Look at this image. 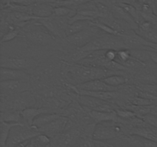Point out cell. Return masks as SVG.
Returning a JSON list of instances; mask_svg holds the SVG:
<instances>
[{"label": "cell", "instance_id": "obj_1", "mask_svg": "<svg viewBox=\"0 0 157 147\" xmlns=\"http://www.w3.org/2000/svg\"><path fill=\"white\" fill-rule=\"evenodd\" d=\"M63 69L64 74L69 80H71L75 85L84 84L93 80L103 79L107 76V72L104 68L98 66H86L64 63Z\"/></svg>", "mask_w": 157, "mask_h": 147}, {"label": "cell", "instance_id": "obj_2", "mask_svg": "<svg viewBox=\"0 0 157 147\" xmlns=\"http://www.w3.org/2000/svg\"><path fill=\"white\" fill-rule=\"evenodd\" d=\"M36 103V98L31 90L12 96H2L1 112L6 110H15L21 112L29 107H35Z\"/></svg>", "mask_w": 157, "mask_h": 147}, {"label": "cell", "instance_id": "obj_3", "mask_svg": "<svg viewBox=\"0 0 157 147\" xmlns=\"http://www.w3.org/2000/svg\"><path fill=\"white\" fill-rule=\"evenodd\" d=\"M40 133H41L38 131V129L26 124H19L15 126L12 129L9 133L6 147H12L21 142L32 140Z\"/></svg>", "mask_w": 157, "mask_h": 147}, {"label": "cell", "instance_id": "obj_4", "mask_svg": "<svg viewBox=\"0 0 157 147\" xmlns=\"http://www.w3.org/2000/svg\"><path fill=\"white\" fill-rule=\"evenodd\" d=\"M127 49H143L147 51H156L157 44L152 43L137 34L135 30H127L119 34Z\"/></svg>", "mask_w": 157, "mask_h": 147}, {"label": "cell", "instance_id": "obj_5", "mask_svg": "<svg viewBox=\"0 0 157 147\" xmlns=\"http://www.w3.org/2000/svg\"><path fill=\"white\" fill-rule=\"evenodd\" d=\"M101 32V31L99 28L92 25L91 23V25L89 28L78 33L66 37L64 39L67 43L75 46L77 48H79L84 47V45L90 42L94 38L99 36Z\"/></svg>", "mask_w": 157, "mask_h": 147}, {"label": "cell", "instance_id": "obj_6", "mask_svg": "<svg viewBox=\"0 0 157 147\" xmlns=\"http://www.w3.org/2000/svg\"><path fill=\"white\" fill-rule=\"evenodd\" d=\"M0 88H1L2 96H12V95L31 90L32 83H31L30 79L1 81Z\"/></svg>", "mask_w": 157, "mask_h": 147}, {"label": "cell", "instance_id": "obj_7", "mask_svg": "<svg viewBox=\"0 0 157 147\" xmlns=\"http://www.w3.org/2000/svg\"><path fill=\"white\" fill-rule=\"evenodd\" d=\"M35 64V61L27 57H7L2 55L0 58V67L3 68L25 70L31 68Z\"/></svg>", "mask_w": 157, "mask_h": 147}, {"label": "cell", "instance_id": "obj_8", "mask_svg": "<svg viewBox=\"0 0 157 147\" xmlns=\"http://www.w3.org/2000/svg\"><path fill=\"white\" fill-rule=\"evenodd\" d=\"M78 103L83 107L84 110L90 111V110H97V111H104L113 113L116 112L113 110L112 105L106 100L98 99L96 97L87 95H79L78 97Z\"/></svg>", "mask_w": 157, "mask_h": 147}, {"label": "cell", "instance_id": "obj_9", "mask_svg": "<svg viewBox=\"0 0 157 147\" xmlns=\"http://www.w3.org/2000/svg\"><path fill=\"white\" fill-rule=\"evenodd\" d=\"M71 121L70 119L65 116H61L52 122L48 124L45 126L39 129L38 131L41 133L48 135V136H55L56 135H59L63 133V131H66L67 129L71 128Z\"/></svg>", "mask_w": 157, "mask_h": 147}, {"label": "cell", "instance_id": "obj_10", "mask_svg": "<svg viewBox=\"0 0 157 147\" xmlns=\"http://www.w3.org/2000/svg\"><path fill=\"white\" fill-rule=\"evenodd\" d=\"M120 129L117 127L109 126L107 124L98 123L96 124L94 130L92 139L97 141H107L114 139L117 136Z\"/></svg>", "mask_w": 157, "mask_h": 147}, {"label": "cell", "instance_id": "obj_11", "mask_svg": "<svg viewBox=\"0 0 157 147\" xmlns=\"http://www.w3.org/2000/svg\"><path fill=\"white\" fill-rule=\"evenodd\" d=\"M24 36L30 42L38 45L45 46L55 42V39L51 33L40 30H28L24 32Z\"/></svg>", "mask_w": 157, "mask_h": 147}, {"label": "cell", "instance_id": "obj_12", "mask_svg": "<svg viewBox=\"0 0 157 147\" xmlns=\"http://www.w3.org/2000/svg\"><path fill=\"white\" fill-rule=\"evenodd\" d=\"M33 23L36 25H41L45 28L48 31L49 33L52 34L54 37L59 38H66L65 32L60 27L55 15H52V16L48 17V18L34 20Z\"/></svg>", "mask_w": 157, "mask_h": 147}, {"label": "cell", "instance_id": "obj_13", "mask_svg": "<svg viewBox=\"0 0 157 147\" xmlns=\"http://www.w3.org/2000/svg\"><path fill=\"white\" fill-rule=\"evenodd\" d=\"M75 87L78 90H88V91H117V87L109 86L102 79L87 81Z\"/></svg>", "mask_w": 157, "mask_h": 147}, {"label": "cell", "instance_id": "obj_14", "mask_svg": "<svg viewBox=\"0 0 157 147\" xmlns=\"http://www.w3.org/2000/svg\"><path fill=\"white\" fill-rule=\"evenodd\" d=\"M110 9H111V12L115 18L128 24L130 28L133 29L135 31L138 28V24L135 21L133 17L117 4L113 5Z\"/></svg>", "mask_w": 157, "mask_h": 147}, {"label": "cell", "instance_id": "obj_15", "mask_svg": "<svg viewBox=\"0 0 157 147\" xmlns=\"http://www.w3.org/2000/svg\"><path fill=\"white\" fill-rule=\"evenodd\" d=\"M81 134V131L77 128H71L64 133H61L56 137L57 147H68L76 140Z\"/></svg>", "mask_w": 157, "mask_h": 147}, {"label": "cell", "instance_id": "obj_16", "mask_svg": "<svg viewBox=\"0 0 157 147\" xmlns=\"http://www.w3.org/2000/svg\"><path fill=\"white\" fill-rule=\"evenodd\" d=\"M30 79V76L25 70L15 69L0 68V80L1 81H12V80Z\"/></svg>", "mask_w": 157, "mask_h": 147}, {"label": "cell", "instance_id": "obj_17", "mask_svg": "<svg viewBox=\"0 0 157 147\" xmlns=\"http://www.w3.org/2000/svg\"><path fill=\"white\" fill-rule=\"evenodd\" d=\"M87 112L91 116L93 120L98 123H103L107 122H118L121 119L117 116L116 112L110 113V112L97 111V110H90Z\"/></svg>", "mask_w": 157, "mask_h": 147}, {"label": "cell", "instance_id": "obj_18", "mask_svg": "<svg viewBox=\"0 0 157 147\" xmlns=\"http://www.w3.org/2000/svg\"><path fill=\"white\" fill-rule=\"evenodd\" d=\"M54 7L50 3L38 2L32 6L31 14L38 18H48L53 15Z\"/></svg>", "mask_w": 157, "mask_h": 147}, {"label": "cell", "instance_id": "obj_19", "mask_svg": "<svg viewBox=\"0 0 157 147\" xmlns=\"http://www.w3.org/2000/svg\"><path fill=\"white\" fill-rule=\"evenodd\" d=\"M49 109L45 108V107H29V108L25 109V110L21 111V116H22L24 121L27 125L32 126L34 120L36 119L38 116L43 113H49Z\"/></svg>", "mask_w": 157, "mask_h": 147}, {"label": "cell", "instance_id": "obj_20", "mask_svg": "<svg viewBox=\"0 0 157 147\" xmlns=\"http://www.w3.org/2000/svg\"><path fill=\"white\" fill-rule=\"evenodd\" d=\"M72 88L74 91L76 92L78 95H87V96H94L102 100L107 101L108 100L114 99L118 96V93H117V91H88V90H78L75 86L72 87Z\"/></svg>", "mask_w": 157, "mask_h": 147}, {"label": "cell", "instance_id": "obj_21", "mask_svg": "<svg viewBox=\"0 0 157 147\" xmlns=\"http://www.w3.org/2000/svg\"><path fill=\"white\" fill-rule=\"evenodd\" d=\"M60 116H61V115L55 113H43V114L40 115L39 116H38V117L34 120L33 124H32V126L35 127L36 129L39 130V129L42 128V127L47 126L48 124L53 122L54 120L58 119V118L60 117Z\"/></svg>", "mask_w": 157, "mask_h": 147}, {"label": "cell", "instance_id": "obj_22", "mask_svg": "<svg viewBox=\"0 0 157 147\" xmlns=\"http://www.w3.org/2000/svg\"><path fill=\"white\" fill-rule=\"evenodd\" d=\"M1 121L26 124L25 123H24L25 121L21 116V112L15 111V110H6V111L1 112Z\"/></svg>", "mask_w": 157, "mask_h": 147}, {"label": "cell", "instance_id": "obj_23", "mask_svg": "<svg viewBox=\"0 0 157 147\" xmlns=\"http://www.w3.org/2000/svg\"><path fill=\"white\" fill-rule=\"evenodd\" d=\"M19 124H24V123H8V122H2L1 121V126H0V143H1L2 147H6V144H7L8 139H9V133H10L11 130L15 126H18Z\"/></svg>", "mask_w": 157, "mask_h": 147}, {"label": "cell", "instance_id": "obj_24", "mask_svg": "<svg viewBox=\"0 0 157 147\" xmlns=\"http://www.w3.org/2000/svg\"><path fill=\"white\" fill-rule=\"evenodd\" d=\"M92 21H78L69 24L65 31L66 37L76 34L78 32H81L84 29L87 28L91 25Z\"/></svg>", "mask_w": 157, "mask_h": 147}, {"label": "cell", "instance_id": "obj_25", "mask_svg": "<svg viewBox=\"0 0 157 147\" xmlns=\"http://www.w3.org/2000/svg\"><path fill=\"white\" fill-rule=\"evenodd\" d=\"M118 6H121V8L124 9L125 11H127L132 17H133V19L135 20L136 23L139 25L143 21H144V18L142 15V12L140 9H137V7H135L133 5L130 4V3H118Z\"/></svg>", "mask_w": 157, "mask_h": 147}, {"label": "cell", "instance_id": "obj_26", "mask_svg": "<svg viewBox=\"0 0 157 147\" xmlns=\"http://www.w3.org/2000/svg\"><path fill=\"white\" fill-rule=\"evenodd\" d=\"M97 1V0H64V1L52 3V5L53 7H57V6H65V7L70 8V9H75L77 11V9L81 6L90 2Z\"/></svg>", "mask_w": 157, "mask_h": 147}, {"label": "cell", "instance_id": "obj_27", "mask_svg": "<svg viewBox=\"0 0 157 147\" xmlns=\"http://www.w3.org/2000/svg\"><path fill=\"white\" fill-rule=\"evenodd\" d=\"M102 80L109 86H111V87H120L121 85H123V84L127 82L125 77L120 74L110 75V76L103 78Z\"/></svg>", "mask_w": 157, "mask_h": 147}, {"label": "cell", "instance_id": "obj_28", "mask_svg": "<svg viewBox=\"0 0 157 147\" xmlns=\"http://www.w3.org/2000/svg\"><path fill=\"white\" fill-rule=\"evenodd\" d=\"M130 51L132 58L144 64L150 60L149 51L143 50V49H130Z\"/></svg>", "mask_w": 157, "mask_h": 147}, {"label": "cell", "instance_id": "obj_29", "mask_svg": "<svg viewBox=\"0 0 157 147\" xmlns=\"http://www.w3.org/2000/svg\"><path fill=\"white\" fill-rule=\"evenodd\" d=\"M76 12L77 11L75 9H70V8L65 7V6H57V7H54L53 15L58 17L71 18L76 14Z\"/></svg>", "mask_w": 157, "mask_h": 147}, {"label": "cell", "instance_id": "obj_30", "mask_svg": "<svg viewBox=\"0 0 157 147\" xmlns=\"http://www.w3.org/2000/svg\"><path fill=\"white\" fill-rule=\"evenodd\" d=\"M32 143L41 147H48L51 143V137L44 133H40L39 135L32 139Z\"/></svg>", "mask_w": 157, "mask_h": 147}, {"label": "cell", "instance_id": "obj_31", "mask_svg": "<svg viewBox=\"0 0 157 147\" xmlns=\"http://www.w3.org/2000/svg\"><path fill=\"white\" fill-rule=\"evenodd\" d=\"M19 35V31L18 29H12V30H8L7 32L4 34V35L2 36L1 42L2 43H6L9 42V41H12V40L15 39V38L18 37V35Z\"/></svg>", "mask_w": 157, "mask_h": 147}, {"label": "cell", "instance_id": "obj_32", "mask_svg": "<svg viewBox=\"0 0 157 147\" xmlns=\"http://www.w3.org/2000/svg\"><path fill=\"white\" fill-rule=\"evenodd\" d=\"M122 64L124 66V67H127V68H133V69L141 68V67H144L146 66V64H144V63L141 62V61H137V60L132 58V57L128 60V61L123 63Z\"/></svg>", "mask_w": 157, "mask_h": 147}, {"label": "cell", "instance_id": "obj_33", "mask_svg": "<svg viewBox=\"0 0 157 147\" xmlns=\"http://www.w3.org/2000/svg\"><path fill=\"white\" fill-rule=\"evenodd\" d=\"M140 35L144 37V38L148 40L150 42L157 44V29L155 28L152 27L148 32Z\"/></svg>", "mask_w": 157, "mask_h": 147}, {"label": "cell", "instance_id": "obj_34", "mask_svg": "<svg viewBox=\"0 0 157 147\" xmlns=\"http://www.w3.org/2000/svg\"><path fill=\"white\" fill-rule=\"evenodd\" d=\"M130 58H131V55H130V49H122L117 51V61L122 64L123 63L128 61Z\"/></svg>", "mask_w": 157, "mask_h": 147}, {"label": "cell", "instance_id": "obj_35", "mask_svg": "<svg viewBox=\"0 0 157 147\" xmlns=\"http://www.w3.org/2000/svg\"><path fill=\"white\" fill-rule=\"evenodd\" d=\"M117 116L121 119H132L136 116V113L132 110H116Z\"/></svg>", "mask_w": 157, "mask_h": 147}, {"label": "cell", "instance_id": "obj_36", "mask_svg": "<svg viewBox=\"0 0 157 147\" xmlns=\"http://www.w3.org/2000/svg\"><path fill=\"white\" fill-rule=\"evenodd\" d=\"M130 102L136 106H150L153 104V100L144 97H135L130 100Z\"/></svg>", "mask_w": 157, "mask_h": 147}, {"label": "cell", "instance_id": "obj_37", "mask_svg": "<svg viewBox=\"0 0 157 147\" xmlns=\"http://www.w3.org/2000/svg\"><path fill=\"white\" fill-rule=\"evenodd\" d=\"M9 2L18 6H29L40 2V1L39 0H9Z\"/></svg>", "mask_w": 157, "mask_h": 147}, {"label": "cell", "instance_id": "obj_38", "mask_svg": "<svg viewBox=\"0 0 157 147\" xmlns=\"http://www.w3.org/2000/svg\"><path fill=\"white\" fill-rule=\"evenodd\" d=\"M104 57L107 60L110 61H117V51L107 50L104 52Z\"/></svg>", "mask_w": 157, "mask_h": 147}, {"label": "cell", "instance_id": "obj_39", "mask_svg": "<svg viewBox=\"0 0 157 147\" xmlns=\"http://www.w3.org/2000/svg\"><path fill=\"white\" fill-rule=\"evenodd\" d=\"M81 147H96L94 139H90L89 137H84L81 139V143H80Z\"/></svg>", "mask_w": 157, "mask_h": 147}, {"label": "cell", "instance_id": "obj_40", "mask_svg": "<svg viewBox=\"0 0 157 147\" xmlns=\"http://www.w3.org/2000/svg\"><path fill=\"white\" fill-rule=\"evenodd\" d=\"M149 53H150V60L153 61L154 64H156L157 65V51H149Z\"/></svg>", "mask_w": 157, "mask_h": 147}, {"label": "cell", "instance_id": "obj_41", "mask_svg": "<svg viewBox=\"0 0 157 147\" xmlns=\"http://www.w3.org/2000/svg\"><path fill=\"white\" fill-rule=\"evenodd\" d=\"M40 2H45V3H50V4H52V3L64 1V0H39Z\"/></svg>", "mask_w": 157, "mask_h": 147}, {"label": "cell", "instance_id": "obj_42", "mask_svg": "<svg viewBox=\"0 0 157 147\" xmlns=\"http://www.w3.org/2000/svg\"><path fill=\"white\" fill-rule=\"evenodd\" d=\"M150 113L157 116V106H153L150 109Z\"/></svg>", "mask_w": 157, "mask_h": 147}, {"label": "cell", "instance_id": "obj_43", "mask_svg": "<svg viewBox=\"0 0 157 147\" xmlns=\"http://www.w3.org/2000/svg\"><path fill=\"white\" fill-rule=\"evenodd\" d=\"M24 147H32V141H31L30 143H29V144H28V145H26L25 146H24Z\"/></svg>", "mask_w": 157, "mask_h": 147}]
</instances>
